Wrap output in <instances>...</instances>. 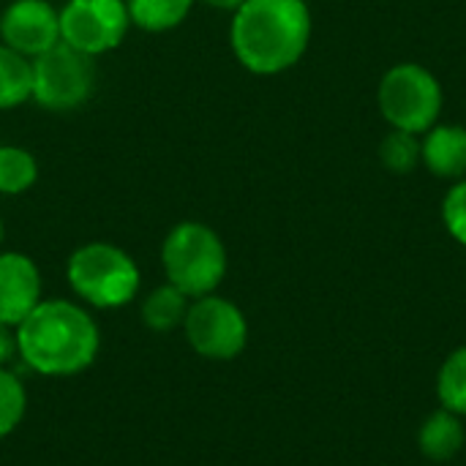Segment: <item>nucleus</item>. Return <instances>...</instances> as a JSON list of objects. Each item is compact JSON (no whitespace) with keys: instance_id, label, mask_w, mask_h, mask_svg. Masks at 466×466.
<instances>
[{"instance_id":"3","label":"nucleus","mask_w":466,"mask_h":466,"mask_svg":"<svg viewBox=\"0 0 466 466\" xmlns=\"http://www.w3.org/2000/svg\"><path fill=\"white\" fill-rule=\"evenodd\" d=\"M161 265L167 281L186 298L197 300L213 295L227 276V248L216 229L199 221H180L169 229L161 246Z\"/></svg>"},{"instance_id":"19","label":"nucleus","mask_w":466,"mask_h":466,"mask_svg":"<svg viewBox=\"0 0 466 466\" xmlns=\"http://www.w3.org/2000/svg\"><path fill=\"white\" fill-rule=\"evenodd\" d=\"M25 410H27V393L22 382L8 369H0V437H8L22 423Z\"/></svg>"},{"instance_id":"22","label":"nucleus","mask_w":466,"mask_h":466,"mask_svg":"<svg viewBox=\"0 0 466 466\" xmlns=\"http://www.w3.org/2000/svg\"><path fill=\"white\" fill-rule=\"evenodd\" d=\"M205 3L213 8H221V11H238L246 0H205Z\"/></svg>"},{"instance_id":"5","label":"nucleus","mask_w":466,"mask_h":466,"mask_svg":"<svg viewBox=\"0 0 466 466\" xmlns=\"http://www.w3.org/2000/svg\"><path fill=\"white\" fill-rule=\"evenodd\" d=\"M445 93L440 79L420 63H396L377 87L380 115L390 128L423 137L442 115Z\"/></svg>"},{"instance_id":"16","label":"nucleus","mask_w":466,"mask_h":466,"mask_svg":"<svg viewBox=\"0 0 466 466\" xmlns=\"http://www.w3.org/2000/svg\"><path fill=\"white\" fill-rule=\"evenodd\" d=\"M437 401L442 410L466 418V344L442 360L437 371Z\"/></svg>"},{"instance_id":"11","label":"nucleus","mask_w":466,"mask_h":466,"mask_svg":"<svg viewBox=\"0 0 466 466\" xmlns=\"http://www.w3.org/2000/svg\"><path fill=\"white\" fill-rule=\"evenodd\" d=\"M420 164L440 180L466 177V126L437 123L420 137Z\"/></svg>"},{"instance_id":"2","label":"nucleus","mask_w":466,"mask_h":466,"mask_svg":"<svg viewBox=\"0 0 466 466\" xmlns=\"http://www.w3.org/2000/svg\"><path fill=\"white\" fill-rule=\"evenodd\" d=\"M16 355L44 377H74L93 366L101 333L96 319L71 300H41L16 328Z\"/></svg>"},{"instance_id":"18","label":"nucleus","mask_w":466,"mask_h":466,"mask_svg":"<svg viewBox=\"0 0 466 466\" xmlns=\"http://www.w3.org/2000/svg\"><path fill=\"white\" fill-rule=\"evenodd\" d=\"M380 161L393 175H410L420 167V137L390 128L380 142Z\"/></svg>"},{"instance_id":"7","label":"nucleus","mask_w":466,"mask_h":466,"mask_svg":"<svg viewBox=\"0 0 466 466\" xmlns=\"http://www.w3.org/2000/svg\"><path fill=\"white\" fill-rule=\"evenodd\" d=\"M183 333L188 347L208 360H232L248 344L246 314L216 292L191 300Z\"/></svg>"},{"instance_id":"1","label":"nucleus","mask_w":466,"mask_h":466,"mask_svg":"<svg viewBox=\"0 0 466 466\" xmlns=\"http://www.w3.org/2000/svg\"><path fill=\"white\" fill-rule=\"evenodd\" d=\"M232 14L229 44L246 71L276 76L306 55L311 41L306 0H246Z\"/></svg>"},{"instance_id":"15","label":"nucleus","mask_w":466,"mask_h":466,"mask_svg":"<svg viewBox=\"0 0 466 466\" xmlns=\"http://www.w3.org/2000/svg\"><path fill=\"white\" fill-rule=\"evenodd\" d=\"M131 25L147 33L177 27L194 8V0H126Z\"/></svg>"},{"instance_id":"10","label":"nucleus","mask_w":466,"mask_h":466,"mask_svg":"<svg viewBox=\"0 0 466 466\" xmlns=\"http://www.w3.org/2000/svg\"><path fill=\"white\" fill-rule=\"evenodd\" d=\"M41 273L27 254H0V325L16 328L41 303Z\"/></svg>"},{"instance_id":"13","label":"nucleus","mask_w":466,"mask_h":466,"mask_svg":"<svg viewBox=\"0 0 466 466\" xmlns=\"http://www.w3.org/2000/svg\"><path fill=\"white\" fill-rule=\"evenodd\" d=\"M188 306H191V298H186L177 287L167 281L142 300V322L145 328L156 333H169L175 328H183Z\"/></svg>"},{"instance_id":"9","label":"nucleus","mask_w":466,"mask_h":466,"mask_svg":"<svg viewBox=\"0 0 466 466\" xmlns=\"http://www.w3.org/2000/svg\"><path fill=\"white\" fill-rule=\"evenodd\" d=\"M0 38L25 57L60 44V11L49 0H14L0 16Z\"/></svg>"},{"instance_id":"14","label":"nucleus","mask_w":466,"mask_h":466,"mask_svg":"<svg viewBox=\"0 0 466 466\" xmlns=\"http://www.w3.org/2000/svg\"><path fill=\"white\" fill-rule=\"evenodd\" d=\"M33 96V66L25 55L0 44V109H14Z\"/></svg>"},{"instance_id":"20","label":"nucleus","mask_w":466,"mask_h":466,"mask_svg":"<svg viewBox=\"0 0 466 466\" xmlns=\"http://www.w3.org/2000/svg\"><path fill=\"white\" fill-rule=\"evenodd\" d=\"M442 224L456 243L466 246V177L448 188L442 199Z\"/></svg>"},{"instance_id":"8","label":"nucleus","mask_w":466,"mask_h":466,"mask_svg":"<svg viewBox=\"0 0 466 466\" xmlns=\"http://www.w3.org/2000/svg\"><path fill=\"white\" fill-rule=\"evenodd\" d=\"M128 27L126 0H68L60 8V41L90 57L117 49Z\"/></svg>"},{"instance_id":"21","label":"nucleus","mask_w":466,"mask_h":466,"mask_svg":"<svg viewBox=\"0 0 466 466\" xmlns=\"http://www.w3.org/2000/svg\"><path fill=\"white\" fill-rule=\"evenodd\" d=\"M14 355H16V339L8 325H0V369H5V363Z\"/></svg>"},{"instance_id":"23","label":"nucleus","mask_w":466,"mask_h":466,"mask_svg":"<svg viewBox=\"0 0 466 466\" xmlns=\"http://www.w3.org/2000/svg\"><path fill=\"white\" fill-rule=\"evenodd\" d=\"M3 235H5V229H3V221H0V243H3Z\"/></svg>"},{"instance_id":"4","label":"nucleus","mask_w":466,"mask_h":466,"mask_svg":"<svg viewBox=\"0 0 466 466\" xmlns=\"http://www.w3.org/2000/svg\"><path fill=\"white\" fill-rule=\"evenodd\" d=\"M68 287L93 309L128 306L142 284L139 268L131 254L112 243H85L66 262Z\"/></svg>"},{"instance_id":"12","label":"nucleus","mask_w":466,"mask_h":466,"mask_svg":"<svg viewBox=\"0 0 466 466\" xmlns=\"http://www.w3.org/2000/svg\"><path fill=\"white\" fill-rule=\"evenodd\" d=\"M466 442V429L459 415L448 410L431 412L418 429V448L431 461H451L461 453Z\"/></svg>"},{"instance_id":"6","label":"nucleus","mask_w":466,"mask_h":466,"mask_svg":"<svg viewBox=\"0 0 466 466\" xmlns=\"http://www.w3.org/2000/svg\"><path fill=\"white\" fill-rule=\"evenodd\" d=\"M33 66V101L49 112H71L82 106L96 87V66L90 55L55 44L30 60Z\"/></svg>"},{"instance_id":"17","label":"nucleus","mask_w":466,"mask_h":466,"mask_svg":"<svg viewBox=\"0 0 466 466\" xmlns=\"http://www.w3.org/2000/svg\"><path fill=\"white\" fill-rule=\"evenodd\" d=\"M38 177V164L30 150L16 145H0V194H22Z\"/></svg>"}]
</instances>
